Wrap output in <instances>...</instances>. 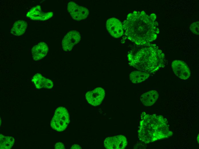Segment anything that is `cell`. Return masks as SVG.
I'll return each instance as SVG.
<instances>
[{
    "label": "cell",
    "instance_id": "6da1fadb",
    "mask_svg": "<svg viewBox=\"0 0 199 149\" xmlns=\"http://www.w3.org/2000/svg\"><path fill=\"white\" fill-rule=\"evenodd\" d=\"M156 15H148L144 11L130 13L123 24L127 38L136 44L146 45L156 40L159 30Z\"/></svg>",
    "mask_w": 199,
    "mask_h": 149
},
{
    "label": "cell",
    "instance_id": "7a4b0ae2",
    "mask_svg": "<svg viewBox=\"0 0 199 149\" xmlns=\"http://www.w3.org/2000/svg\"><path fill=\"white\" fill-rule=\"evenodd\" d=\"M141 117L138 134L139 139L142 142L149 143L173 135L169 130L167 119L162 115L143 112Z\"/></svg>",
    "mask_w": 199,
    "mask_h": 149
},
{
    "label": "cell",
    "instance_id": "3957f363",
    "mask_svg": "<svg viewBox=\"0 0 199 149\" xmlns=\"http://www.w3.org/2000/svg\"><path fill=\"white\" fill-rule=\"evenodd\" d=\"M146 45L134 55L128 54V58L130 65L150 73L164 67L166 60L164 54L156 44Z\"/></svg>",
    "mask_w": 199,
    "mask_h": 149
},
{
    "label": "cell",
    "instance_id": "277c9868",
    "mask_svg": "<svg viewBox=\"0 0 199 149\" xmlns=\"http://www.w3.org/2000/svg\"><path fill=\"white\" fill-rule=\"evenodd\" d=\"M69 121L67 110L65 107H60L55 110L51 125L53 129L59 132L62 131L66 128Z\"/></svg>",
    "mask_w": 199,
    "mask_h": 149
},
{
    "label": "cell",
    "instance_id": "5b68a950",
    "mask_svg": "<svg viewBox=\"0 0 199 149\" xmlns=\"http://www.w3.org/2000/svg\"><path fill=\"white\" fill-rule=\"evenodd\" d=\"M67 8L72 18L77 21L85 19L89 14V11L86 8L79 5L73 2L68 3Z\"/></svg>",
    "mask_w": 199,
    "mask_h": 149
},
{
    "label": "cell",
    "instance_id": "8992f818",
    "mask_svg": "<svg viewBox=\"0 0 199 149\" xmlns=\"http://www.w3.org/2000/svg\"><path fill=\"white\" fill-rule=\"evenodd\" d=\"M127 144L126 138L122 135L108 137L104 142L105 148L108 149H123Z\"/></svg>",
    "mask_w": 199,
    "mask_h": 149
},
{
    "label": "cell",
    "instance_id": "52a82bcc",
    "mask_svg": "<svg viewBox=\"0 0 199 149\" xmlns=\"http://www.w3.org/2000/svg\"><path fill=\"white\" fill-rule=\"evenodd\" d=\"M172 69L174 74L180 79L186 80L190 77V70L184 61L176 60L172 63Z\"/></svg>",
    "mask_w": 199,
    "mask_h": 149
},
{
    "label": "cell",
    "instance_id": "ba28073f",
    "mask_svg": "<svg viewBox=\"0 0 199 149\" xmlns=\"http://www.w3.org/2000/svg\"><path fill=\"white\" fill-rule=\"evenodd\" d=\"M106 27L110 34L114 38H120L123 34V24L117 18H112L108 19L106 23Z\"/></svg>",
    "mask_w": 199,
    "mask_h": 149
},
{
    "label": "cell",
    "instance_id": "9c48e42d",
    "mask_svg": "<svg viewBox=\"0 0 199 149\" xmlns=\"http://www.w3.org/2000/svg\"><path fill=\"white\" fill-rule=\"evenodd\" d=\"M81 39L79 33L75 30H72L68 32L64 37L62 42L63 50L65 51L71 50L74 46Z\"/></svg>",
    "mask_w": 199,
    "mask_h": 149
},
{
    "label": "cell",
    "instance_id": "30bf717a",
    "mask_svg": "<svg viewBox=\"0 0 199 149\" xmlns=\"http://www.w3.org/2000/svg\"><path fill=\"white\" fill-rule=\"evenodd\" d=\"M105 95L104 90L102 88L97 87L88 92L85 95V97L89 104L96 106L101 103Z\"/></svg>",
    "mask_w": 199,
    "mask_h": 149
},
{
    "label": "cell",
    "instance_id": "8fae6325",
    "mask_svg": "<svg viewBox=\"0 0 199 149\" xmlns=\"http://www.w3.org/2000/svg\"><path fill=\"white\" fill-rule=\"evenodd\" d=\"M52 12H44L42 11L41 6L37 5L31 9L27 13V16L33 20H45L51 17L53 15Z\"/></svg>",
    "mask_w": 199,
    "mask_h": 149
},
{
    "label": "cell",
    "instance_id": "7c38bea8",
    "mask_svg": "<svg viewBox=\"0 0 199 149\" xmlns=\"http://www.w3.org/2000/svg\"><path fill=\"white\" fill-rule=\"evenodd\" d=\"M48 51L47 44L41 42L34 46L31 49V54L34 60H39L46 56Z\"/></svg>",
    "mask_w": 199,
    "mask_h": 149
},
{
    "label": "cell",
    "instance_id": "4fadbf2b",
    "mask_svg": "<svg viewBox=\"0 0 199 149\" xmlns=\"http://www.w3.org/2000/svg\"><path fill=\"white\" fill-rule=\"evenodd\" d=\"M32 81L36 87L38 89L43 88L51 89L53 86V83L51 80L44 77L39 73L34 76Z\"/></svg>",
    "mask_w": 199,
    "mask_h": 149
},
{
    "label": "cell",
    "instance_id": "5bb4252c",
    "mask_svg": "<svg viewBox=\"0 0 199 149\" xmlns=\"http://www.w3.org/2000/svg\"><path fill=\"white\" fill-rule=\"evenodd\" d=\"M159 97L158 92L153 90L148 91L142 94L140 97V100L145 106H151L157 101Z\"/></svg>",
    "mask_w": 199,
    "mask_h": 149
},
{
    "label": "cell",
    "instance_id": "9a60e30c",
    "mask_svg": "<svg viewBox=\"0 0 199 149\" xmlns=\"http://www.w3.org/2000/svg\"><path fill=\"white\" fill-rule=\"evenodd\" d=\"M27 26V23L25 21L18 20L13 24L11 32L13 35L17 36L22 35L25 32Z\"/></svg>",
    "mask_w": 199,
    "mask_h": 149
},
{
    "label": "cell",
    "instance_id": "2e32d148",
    "mask_svg": "<svg viewBox=\"0 0 199 149\" xmlns=\"http://www.w3.org/2000/svg\"><path fill=\"white\" fill-rule=\"evenodd\" d=\"M150 73L142 71H134L129 75L130 80L134 83H139L144 81L150 76Z\"/></svg>",
    "mask_w": 199,
    "mask_h": 149
},
{
    "label": "cell",
    "instance_id": "e0dca14e",
    "mask_svg": "<svg viewBox=\"0 0 199 149\" xmlns=\"http://www.w3.org/2000/svg\"><path fill=\"white\" fill-rule=\"evenodd\" d=\"M0 149H9L13 146L14 139L12 137L5 136L0 134Z\"/></svg>",
    "mask_w": 199,
    "mask_h": 149
},
{
    "label": "cell",
    "instance_id": "ac0fdd59",
    "mask_svg": "<svg viewBox=\"0 0 199 149\" xmlns=\"http://www.w3.org/2000/svg\"><path fill=\"white\" fill-rule=\"evenodd\" d=\"M199 21H197L192 23L190 28L191 31L194 34L197 35H199Z\"/></svg>",
    "mask_w": 199,
    "mask_h": 149
},
{
    "label": "cell",
    "instance_id": "d6986e66",
    "mask_svg": "<svg viewBox=\"0 0 199 149\" xmlns=\"http://www.w3.org/2000/svg\"><path fill=\"white\" fill-rule=\"evenodd\" d=\"M55 149H65L63 144L60 142L57 143L55 146Z\"/></svg>",
    "mask_w": 199,
    "mask_h": 149
},
{
    "label": "cell",
    "instance_id": "ffe728a7",
    "mask_svg": "<svg viewBox=\"0 0 199 149\" xmlns=\"http://www.w3.org/2000/svg\"><path fill=\"white\" fill-rule=\"evenodd\" d=\"M71 149H81V147L78 145L77 144H74L73 145L71 148Z\"/></svg>",
    "mask_w": 199,
    "mask_h": 149
},
{
    "label": "cell",
    "instance_id": "44dd1931",
    "mask_svg": "<svg viewBox=\"0 0 199 149\" xmlns=\"http://www.w3.org/2000/svg\"><path fill=\"white\" fill-rule=\"evenodd\" d=\"M199 134H198V136H197V142H198V143H199Z\"/></svg>",
    "mask_w": 199,
    "mask_h": 149
}]
</instances>
